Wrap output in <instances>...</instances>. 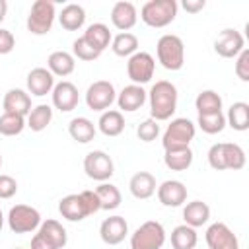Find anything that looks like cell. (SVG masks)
<instances>
[{"mask_svg":"<svg viewBox=\"0 0 249 249\" xmlns=\"http://www.w3.org/2000/svg\"><path fill=\"white\" fill-rule=\"evenodd\" d=\"M177 97H179L177 88L171 82H167V80L156 82L148 91V103H150L152 119L156 123L171 119L175 109H177Z\"/></svg>","mask_w":249,"mask_h":249,"instance_id":"obj_1","label":"cell"},{"mask_svg":"<svg viewBox=\"0 0 249 249\" xmlns=\"http://www.w3.org/2000/svg\"><path fill=\"white\" fill-rule=\"evenodd\" d=\"M206 156H208V165L216 171H224V169L239 171L245 167V161H247L243 148L233 142L212 144Z\"/></svg>","mask_w":249,"mask_h":249,"instance_id":"obj_2","label":"cell"},{"mask_svg":"<svg viewBox=\"0 0 249 249\" xmlns=\"http://www.w3.org/2000/svg\"><path fill=\"white\" fill-rule=\"evenodd\" d=\"M156 54H158V62L171 72H177L183 68L185 64V45L183 39L179 35L173 33H165L158 39L156 45Z\"/></svg>","mask_w":249,"mask_h":249,"instance_id":"obj_3","label":"cell"},{"mask_svg":"<svg viewBox=\"0 0 249 249\" xmlns=\"http://www.w3.org/2000/svg\"><path fill=\"white\" fill-rule=\"evenodd\" d=\"M177 10L179 6L175 0H148L140 8V19L148 27H167L175 19Z\"/></svg>","mask_w":249,"mask_h":249,"instance_id":"obj_4","label":"cell"},{"mask_svg":"<svg viewBox=\"0 0 249 249\" xmlns=\"http://www.w3.org/2000/svg\"><path fill=\"white\" fill-rule=\"evenodd\" d=\"M68 233L58 220L41 222L37 233L31 237V249H64Z\"/></svg>","mask_w":249,"mask_h":249,"instance_id":"obj_5","label":"cell"},{"mask_svg":"<svg viewBox=\"0 0 249 249\" xmlns=\"http://www.w3.org/2000/svg\"><path fill=\"white\" fill-rule=\"evenodd\" d=\"M54 18H56V10L51 0H35L27 14V21H25L27 31L33 35H47L53 29Z\"/></svg>","mask_w":249,"mask_h":249,"instance_id":"obj_6","label":"cell"},{"mask_svg":"<svg viewBox=\"0 0 249 249\" xmlns=\"http://www.w3.org/2000/svg\"><path fill=\"white\" fill-rule=\"evenodd\" d=\"M165 243V230L160 222L148 220L130 233V249H161Z\"/></svg>","mask_w":249,"mask_h":249,"instance_id":"obj_7","label":"cell"},{"mask_svg":"<svg viewBox=\"0 0 249 249\" xmlns=\"http://www.w3.org/2000/svg\"><path fill=\"white\" fill-rule=\"evenodd\" d=\"M195 123L179 117V119H171V123L167 124L163 136H161V144L163 150H173V148H185L191 144V140L195 138Z\"/></svg>","mask_w":249,"mask_h":249,"instance_id":"obj_8","label":"cell"},{"mask_svg":"<svg viewBox=\"0 0 249 249\" xmlns=\"http://www.w3.org/2000/svg\"><path fill=\"white\" fill-rule=\"evenodd\" d=\"M8 228L14 233H31L41 226V214L29 204H16L8 212Z\"/></svg>","mask_w":249,"mask_h":249,"instance_id":"obj_9","label":"cell"},{"mask_svg":"<svg viewBox=\"0 0 249 249\" xmlns=\"http://www.w3.org/2000/svg\"><path fill=\"white\" fill-rule=\"evenodd\" d=\"M84 171L89 179L105 183L107 179L113 177L115 173V163L111 160V156L103 150H93L84 158Z\"/></svg>","mask_w":249,"mask_h":249,"instance_id":"obj_10","label":"cell"},{"mask_svg":"<svg viewBox=\"0 0 249 249\" xmlns=\"http://www.w3.org/2000/svg\"><path fill=\"white\" fill-rule=\"evenodd\" d=\"M115 99H117V91L109 80H97L89 84V88L86 89V105L91 111L103 113L113 105Z\"/></svg>","mask_w":249,"mask_h":249,"instance_id":"obj_11","label":"cell"},{"mask_svg":"<svg viewBox=\"0 0 249 249\" xmlns=\"http://www.w3.org/2000/svg\"><path fill=\"white\" fill-rule=\"evenodd\" d=\"M154 70H156V60L150 53L136 51L132 56H128L126 74L132 80V84H136V86L148 84L154 78Z\"/></svg>","mask_w":249,"mask_h":249,"instance_id":"obj_12","label":"cell"},{"mask_svg":"<svg viewBox=\"0 0 249 249\" xmlns=\"http://www.w3.org/2000/svg\"><path fill=\"white\" fill-rule=\"evenodd\" d=\"M245 49V39L237 29H222L214 39V53L222 58H235Z\"/></svg>","mask_w":249,"mask_h":249,"instance_id":"obj_13","label":"cell"},{"mask_svg":"<svg viewBox=\"0 0 249 249\" xmlns=\"http://www.w3.org/2000/svg\"><path fill=\"white\" fill-rule=\"evenodd\" d=\"M206 245L210 249H239L237 235L224 224V222H214L208 226L204 233Z\"/></svg>","mask_w":249,"mask_h":249,"instance_id":"obj_14","label":"cell"},{"mask_svg":"<svg viewBox=\"0 0 249 249\" xmlns=\"http://www.w3.org/2000/svg\"><path fill=\"white\" fill-rule=\"evenodd\" d=\"M51 95H53V107L58 109V111H62V113L74 111L78 107V101H80L78 88L72 82H66V80L54 84Z\"/></svg>","mask_w":249,"mask_h":249,"instance_id":"obj_15","label":"cell"},{"mask_svg":"<svg viewBox=\"0 0 249 249\" xmlns=\"http://www.w3.org/2000/svg\"><path fill=\"white\" fill-rule=\"evenodd\" d=\"M126 235H128V224L119 214L105 218L99 226V237L107 245H119V243L124 241Z\"/></svg>","mask_w":249,"mask_h":249,"instance_id":"obj_16","label":"cell"},{"mask_svg":"<svg viewBox=\"0 0 249 249\" xmlns=\"http://www.w3.org/2000/svg\"><path fill=\"white\" fill-rule=\"evenodd\" d=\"M158 200L167 208H177L187 200V187L177 179H167L156 189Z\"/></svg>","mask_w":249,"mask_h":249,"instance_id":"obj_17","label":"cell"},{"mask_svg":"<svg viewBox=\"0 0 249 249\" xmlns=\"http://www.w3.org/2000/svg\"><path fill=\"white\" fill-rule=\"evenodd\" d=\"M138 21V12H136V6L132 2H126V0H121V2H115L113 8H111V23L121 31H128L136 25Z\"/></svg>","mask_w":249,"mask_h":249,"instance_id":"obj_18","label":"cell"},{"mask_svg":"<svg viewBox=\"0 0 249 249\" xmlns=\"http://www.w3.org/2000/svg\"><path fill=\"white\" fill-rule=\"evenodd\" d=\"M148 99V91L142 88V86H136V84H130V86H124L121 89V93L117 95V105L121 111L124 113H134L138 111Z\"/></svg>","mask_w":249,"mask_h":249,"instance_id":"obj_19","label":"cell"},{"mask_svg":"<svg viewBox=\"0 0 249 249\" xmlns=\"http://www.w3.org/2000/svg\"><path fill=\"white\" fill-rule=\"evenodd\" d=\"M25 82H27V93H31L35 97H43V95L51 93L53 88H54V76L47 68H43V66L33 68L27 74Z\"/></svg>","mask_w":249,"mask_h":249,"instance_id":"obj_20","label":"cell"},{"mask_svg":"<svg viewBox=\"0 0 249 249\" xmlns=\"http://www.w3.org/2000/svg\"><path fill=\"white\" fill-rule=\"evenodd\" d=\"M2 107H4V113H14V115L27 117L29 111L33 109V107H31V95H29L25 89L12 88V89H8L6 95H4Z\"/></svg>","mask_w":249,"mask_h":249,"instance_id":"obj_21","label":"cell"},{"mask_svg":"<svg viewBox=\"0 0 249 249\" xmlns=\"http://www.w3.org/2000/svg\"><path fill=\"white\" fill-rule=\"evenodd\" d=\"M58 212L68 222H82L84 218L89 216L88 206H86V202H84V198H82L80 193L78 195H66V196H62L60 202H58Z\"/></svg>","mask_w":249,"mask_h":249,"instance_id":"obj_22","label":"cell"},{"mask_svg":"<svg viewBox=\"0 0 249 249\" xmlns=\"http://www.w3.org/2000/svg\"><path fill=\"white\" fill-rule=\"evenodd\" d=\"M128 189H130V195H132L134 198L146 200V198H150V196L156 193V189H158L156 177H154L150 171H138V173H134V175L130 177Z\"/></svg>","mask_w":249,"mask_h":249,"instance_id":"obj_23","label":"cell"},{"mask_svg":"<svg viewBox=\"0 0 249 249\" xmlns=\"http://www.w3.org/2000/svg\"><path fill=\"white\" fill-rule=\"evenodd\" d=\"M76 68V60L70 53L66 51H54L49 54L47 58V70L53 74V76H60V78H66L74 72Z\"/></svg>","mask_w":249,"mask_h":249,"instance_id":"obj_24","label":"cell"},{"mask_svg":"<svg viewBox=\"0 0 249 249\" xmlns=\"http://www.w3.org/2000/svg\"><path fill=\"white\" fill-rule=\"evenodd\" d=\"M183 220L187 226L191 228H200L204 226L208 220H210V206L202 200H193V202H187L185 208H183Z\"/></svg>","mask_w":249,"mask_h":249,"instance_id":"obj_25","label":"cell"},{"mask_svg":"<svg viewBox=\"0 0 249 249\" xmlns=\"http://www.w3.org/2000/svg\"><path fill=\"white\" fill-rule=\"evenodd\" d=\"M193 160H195V156H193L191 146L165 150V154H163V163L171 171H185V169H189Z\"/></svg>","mask_w":249,"mask_h":249,"instance_id":"obj_26","label":"cell"},{"mask_svg":"<svg viewBox=\"0 0 249 249\" xmlns=\"http://www.w3.org/2000/svg\"><path fill=\"white\" fill-rule=\"evenodd\" d=\"M58 21H60L62 29H66V31H78L86 23V10L80 4H66L60 10V14H58Z\"/></svg>","mask_w":249,"mask_h":249,"instance_id":"obj_27","label":"cell"},{"mask_svg":"<svg viewBox=\"0 0 249 249\" xmlns=\"http://www.w3.org/2000/svg\"><path fill=\"white\" fill-rule=\"evenodd\" d=\"M82 37L99 53H103L111 45V41H113V35H111L109 27L105 23H91V25H88V29L84 31Z\"/></svg>","mask_w":249,"mask_h":249,"instance_id":"obj_28","label":"cell"},{"mask_svg":"<svg viewBox=\"0 0 249 249\" xmlns=\"http://www.w3.org/2000/svg\"><path fill=\"white\" fill-rule=\"evenodd\" d=\"M97 126L105 136H111V138L119 136L124 130V117L117 109H107V111L101 113V117L97 121Z\"/></svg>","mask_w":249,"mask_h":249,"instance_id":"obj_29","label":"cell"},{"mask_svg":"<svg viewBox=\"0 0 249 249\" xmlns=\"http://www.w3.org/2000/svg\"><path fill=\"white\" fill-rule=\"evenodd\" d=\"M226 124L237 132H245L249 128V105L245 101L231 103L226 115Z\"/></svg>","mask_w":249,"mask_h":249,"instance_id":"obj_30","label":"cell"},{"mask_svg":"<svg viewBox=\"0 0 249 249\" xmlns=\"http://www.w3.org/2000/svg\"><path fill=\"white\" fill-rule=\"evenodd\" d=\"M68 134L80 144H88L95 136V124L88 117H74L68 123Z\"/></svg>","mask_w":249,"mask_h":249,"instance_id":"obj_31","label":"cell"},{"mask_svg":"<svg viewBox=\"0 0 249 249\" xmlns=\"http://www.w3.org/2000/svg\"><path fill=\"white\" fill-rule=\"evenodd\" d=\"M195 109L198 115L222 113V97L214 89H202L195 99Z\"/></svg>","mask_w":249,"mask_h":249,"instance_id":"obj_32","label":"cell"},{"mask_svg":"<svg viewBox=\"0 0 249 249\" xmlns=\"http://www.w3.org/2000/svg\"><path fill=\"white\" fill-rule=\"evenodd\" d=\"M196 241H198L196 230L187 224H181V226L173 228V231H171V247L173 249H195Z\"/></svg>","mask_w":249,"mask_h":249,"instance_id":"obj_33","label":"cell"},{"mask_svg":"<svg viewBox=\"0 0 249 249\" xmlns=\"http://www.w3.org/2000/svg\"><path fill=\"white\" fill-rule=\"evenodd\" d=\"M51 121H53V107L41 103V105H35V107L29 111L25 123H27V126H29L33 132H41V130H45V128L51 124Z\"/></svg>","mask_w":249,"mask_h":249,"instance_id":"obj_34","label":"cell"},{"mask_svg":"<svg viewBox=\"0 0 249 249\" xmlns=\"http://www.w3.org/2000/svg\"><path fill=\"white\" fill-rule=\"evenodd\" d=\"M95 195H97V198H99L101 210H115V208L121 206V200H123L121 191H119L115 185L107 183V181L101 183V185L95 189Z\"/></svg>","mask_w":249,"mask_h":249,"instance_id":"obj_35","label":"cell"},{"mask_svg":"<svg viewBox=\"0 0 249 249\" xmlns=\"http://www.w3.org/2000/svg\"><path fill=\"white\" fill-rule=\"evenodd\" d=\"M111 49L117 56H132L138 51V37L130 31L119 33L111 41Z\"/></svg>","mask_w":249,"mask_h":249,"instance_id":"obj_36","label":"cell"},{"mask_svg":"<svg viewBox=\"0 0 249 249\" xmlns=\"http://www.w3.org/2000/svg\"><path fill=\"white\" fill-rule=\"evenodd\" d=\"M27 126L25 117L14 115V113H2L0 115V134L2 136H18Z\"/></svg>","mask_w":249,"mask_h":249,"instance_id":"obj_37","label":"cell"},{"mask_svg":"<svg viewBox=\"0 0 249 249\" xmlns=\"http://www.w3.org/2000/svg\"><path fill=\"white\" fill-rule=\"evenodd\" d=\"M196 124L206 134H220L226 128V115L224 113H212V115H198Z\"/></svg>","mask_w":249,"mask_h":249,"instance_id":"obj_38","label":"cell"},{"mask_svg":"<svg viewBox=\"0 0 249 249\" xmlns=\"http://www.w3.org/2000/svg\"><path fill=\"white\" fill-rule=\"evenodd\" d=\"M99 51H95L84 37H78L74 43H72V56L80 58V60H86V62H91L95 58H99Z\"/></svg>","mask_w":249,"mask_h":249,"instance_id":"obj_39","label":"cell"},{"mask_svg":"<svg viewBox=\"0 0 249 249\" xmlns=\"http://www.w3.org/2000/svg\"><path fill=\"white\" fill-rule=\"evenodd\" d=\"M158 134H160V124H158L154 119L142 121V123L138 124V128H136V136H138V140H142V142H152V140L158 138Z\"/></svg>","mask_w":249,"mask_h":249,"instance_id":"obj_40","label":"cell"},{"mask_svg":"<svg viewBox=\"0 0 249 249\" xmlns=\"http://www.w3.org/2000/svg\"><path fill=\"white\" fill-rule=\"evenodd\" d=\"M235 76L241 82H249V49H243L235 56Z\"/></svg>","mask_w":249,"mask_h":249,"instance_id":"obj_41","label":"cell"},{"mask_svg":"<svg viewBox=\"0 0 249 249\" xmlns=\"http://www.w3.org/2000/svg\"><path fill=\"white\" fill-rule=\"evenodd\" d=\"M18 193V181L10 175H2L0 173V198H12Z\"/></svg>","mask_w":249,"mask_h":249,"instance_id":"obj_42","label":"cell"},{"mask_svg":"<svg viewBox=\"0 0 249 249\" xmlns=\"http://www.w3.org/2000/svg\"><path fill=\"white\" fill-rule=\"evenodd\" d=\"M16 47V37L10 29H4L0 27V54H8L12 53Z\"/></svg>","mask_w":249,"mask_h":249,"instance_id":"obj_43","label":"cell"},{"mask_svg":"<svg viewBox=\"0 0 249 249\" xmlns=\"http://www.w3.org/2000/svg\"><path fill=\"white\" fill-rule=\"evenodd\" d=\"M80 195H82V198H84V202H86V206H88L89 216L101 210V206H99V198H97L95 191H82Z\"/></svg>","mask_w":249,"mask_h":249,"instance_id":"obj_44","label":"cell"},{"mask_svg":"<svg viewBox=\"0 0 249 249\" xmlns=\"http://www.w3.org/2000/svg\"><path fill=\"white\" fill-rule=\"evenodd\" d=\"M181 6H183L185 12H189V14H198L200 10H204L206 2H204V0H183Z\"/></svg>","mask_w":249,"mask_h":249,"instance_id":"obj_45","label":"cell"},{"mask_svg":"<svg viewBox=\"0 0 249 249\" xmlns=\"http://www.w3.org/2000/svg\"><path fill=\"white\" fill-rule=\"evenodd\" d=\"M6 12H8V2H6V0H0V23H2L4 18H6Z\"/></svg>","mask_w":249,"mask_h":249,"instance_id":"obj_46","label":"cell"},{"mask_svg":"<svg viewBox=\"0 0 249 249\" xmlns=\"http://www.w3.org/2000/svg\"><path fill=\"white\" fill-rule=\"evenodd\" d=\"M2 226H4V214H2V210H0V231H2Z\"/></svg>","mask_w":249,"mask_h":249,"instance_id":"obj_47","label":"cell"},{"mask_svg":"<svg viewBox=\"0 0 249 249\" xmlns=\"http://www.w3.org/2000/svg\"><path fill=\"white\" fill-rule=\"evenodd\" d=\"M0 169H2V156H0Z\"/></svg>","mask_w":249,"mask_h":249,"instance_id":"obj_48","label":"cell"},{"mask_svg":"<svg viewBox=\"0 0 249 249\" xmlns=\"http://www.w3.org/2000/svg\"><path fill=\"white\" fill-rule=\"evenodd\" d=\"M14 249H21V247H14Z\"/></svg>","mask_w":249,"mask_h":249,"instance_id":"obj_49","label":"cell"}]
</instances>
